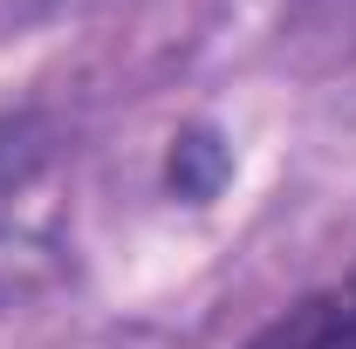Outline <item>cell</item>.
<instances>
[{
	"label": "cell",
	"mask_w": 356,
	"mask_h": 349,
	"mask_svg": "<svg viewBox=\"0 0 356 349\" xmlns=\"http://www.w3.org/2000/svg\"><path fill=\"white\" fill-rule=\"evenodd\" d=\"M48 158H55V131H48V117H35V110L0 117V233L14 226V206H21V192L48 172Z\"/></svg>",
	"instance_id": "7a4b0ae2"
},
{
	"label": "cell",
	"mask_w": 356,
	"mask_h": 349,
	"mask_svg": "<svg viewBox=\"0 0 356 349\" xmlns=\"http://www.w3.org/2000/svg\"><path fill=\"white\" fill-rule=\"evenodd\" d=\"M247 349H356V274L281 308Z\"/></svg>",
	"instance_id": "6da1fadb"
}]
</instances>
